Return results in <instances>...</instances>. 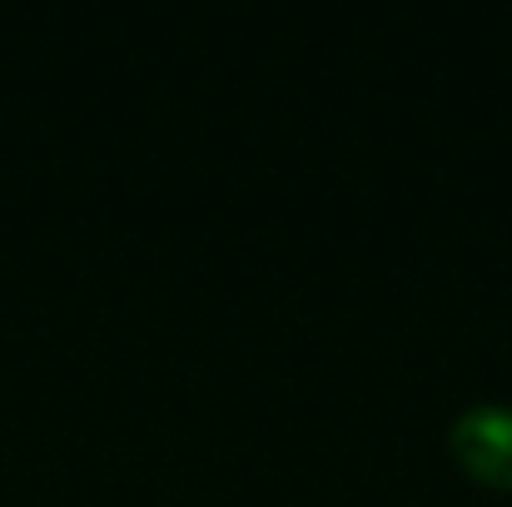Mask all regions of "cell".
<instances>
[{
  "label": "cell",
  "instance_id": "6da1fadb",
  "mask_svg": "<svg viewBox=\"0 0 512 507\" xmlns=\"http://www.w3.org/2000/svg\"><path fill=\"white\" fill-rule=\"evenodd\" d=\"M453 453L488 483H512V408L473 403L453 418Z\"/></svg>",
  "mask_w": 512,
  "mask_h": 507
}]
</instances>
